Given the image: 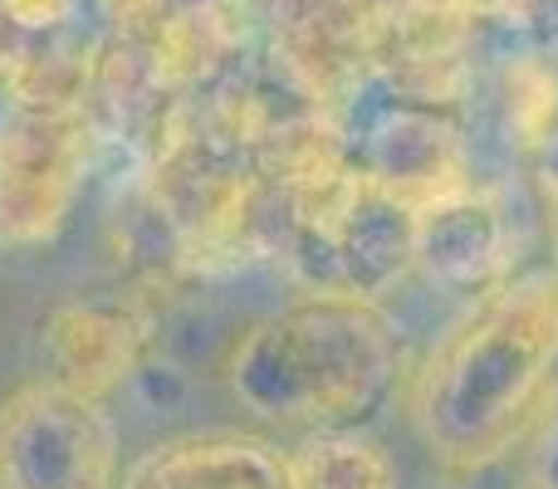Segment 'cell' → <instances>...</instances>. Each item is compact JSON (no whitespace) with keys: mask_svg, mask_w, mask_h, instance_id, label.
<instances>
[{"mask_svg":"<svg viewBox=\"0 0 558 489\" xmlns=\"http://www.w3.org/2000/svg\"><path fill=\"white\" fill-rule=\"evenodd\" d=\"M123 489H299L289 451L241 431L182 436L147 451Z\"/></svg>","mask_w":558,"mask_h":489,"instance_id":"52a82bcc","label":"cell"},{"mask_svg":"<svg viewBox=\"0 0 558 489\" xmlns=\"http://www.w3.org/2000/svg\"><path fill=\"white\" fill-rule=\"evenodd\" d=\"M289 465L299 489H397L392 455L357 426L304 431V441L289 451Z\"/></svg>","mask_w":558,"mask_h":489,"instance_id":"ba28073f","label":"cell"},{"mask_svg":"<svg viewBox=\"0 0 558 489\" xmlns=\"http://www.w3.org/2000/svg\"><path fill=\"white\" fill-rule=\"evenodd\" d=\"M402 347L363 294L324 289L235 338L226 387L251 416L289 431L363 426L392 396Z\"/></svg>","mask_w":558,"mask_h":489,"instance_id":"7a4b0ae2","label":"cell"},{"mask_svg":"<svg viewBox=\"0 0 558 489\" xmlns=\"http://www.w3.org/2000/svg\"><path fill=\"white\" fill-rule=\"evenodd\" d=\"M534 489H558V406L544 412L539 445H534Z\"/></svg>","mask_w":558,"mask_h":489,"instance_id":"9c48e42d","label":"cell"},{"mask_svg":"<svg viewBox=\"0 0 558 489\" xmlns=\"http://www.w3.org/2000/svg\"><path fill=\"white\" fill-rule=\"evenodd\" d=\"M510 259V235L505 216L485 196L471 192H441L416 206V245L412 265L426 269L441 289H495L505 279Z\"/></svg>","mask_w":558,"mask_h":489,"instance_id":"8992f818","label":"cell"},{"mask_svg":"<svg viewBox=\"0 0 558 489\" xmlns=\"http://www.w3.org/2000/svg\"><path fill=\"white\" fill-rule=\"evenodd\" d=\"M153 323L128 298H78L49 314L45 323V363L49 377L74 392L104 396L113 387L133 382L147 363Z\"/></svg>","mask_w":558,"mask_h":489,"instance_id":"5b68a950","label":"cell"},{"mask_svg":"<svg viewBox=\"0 0 558 489\" xmlns=\"http://www.w3.org/2000/svg\"><path fill=\"white\" fill-rule=\"evenodd\" d=\"M88 118L74 98H15L0 118V249H39L88 186Z\"/></svg>","mask_w":558,"mask_h":489,"instance_id":"3957f363","label":"cell"},{"mask_svg":"<svg viewBox=\"0 0 558 489\" xmlns=\"http://www.w3.org/2000/svg\"><path fill=\"white\" fill-rule=\"evenodd\" d=\"M558 377V269L500 279L412 382V426L446 470H485L544 421Z\"/></svg>","mask_w":558,"mask_h":489,"instance_id":"6da1fadb","label":"cell"},{"mask_svg":"<svg viewBox=\"0 0 558 489\" xmlns=\"http://www.w3.org/2000/svg\"><path fill=\"white\" fill-rule=\"evenodd\" d=\"M0 489H118V431L98 396L29 382L0 402Z\"/></svg>","mask_w":558,"mask_h":489,"instance_id":"277c9868","label":"cell"},{"mask_svg":"<svg viewBox=\"0 0 558 489\" xmlns=\"http://www.w3.org/2000/svg\"><path fill=\"white\" fill-rule=\"evenodd\" d=\"M549 206H554V249H558V167L549 172Z\"/></svg>","mask_w":558,"mask_h":489,"instance_id":"30bf717a","label":"cell"}]
</instances>
